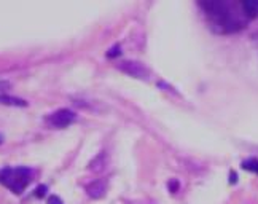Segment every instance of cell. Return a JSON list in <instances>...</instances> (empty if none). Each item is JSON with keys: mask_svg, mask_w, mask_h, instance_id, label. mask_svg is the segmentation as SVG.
Masks as SVG:
<instances>
[{"mask_svg": "<svg viewBox=\"0 0 258 204\" xmlns=\"http://www.w3.org/2000/svg\"><path fill=\"white\" fill-rule=\"evenodd\" d=\"M86 191H88V195L91 198H101V196H104V193H105V183L102 180L91 182L89 185H86Z\"/></svg>", "mask_w": 258, "mask_h": 204, "instance_id": "8992f818", "label": "cell"}, {"mask_svg": "<svg viewBox=\"0 0 258 204\" xmlns=\"http://www.w3.org/2000/svg\"><path fill=\"white\" fill-rule=\"evenodd\" d=\"M200 7L206 18L209 19V23L217 32L222 34H231L244 29L245 23L249 21L241 8V2L234 7L230 2L225 0H209V2H201Z\"/></svg>", "mask_w": 258, "mask_h": 204, "instance_id": "6da1fadb", "label": "cell"}, {"mask_svg": "<svg viewBox=\"0 0 258 204\" xmlns=\"http://www.w3.org/2000/svg\"><path fill=\"white\" fill-rule=\"evenodd\" d=\"M241 8H242V13L247 19L258 18V0H242Z\"/></svg>", "mask_w": 258, "mask_h": 204, "instance_id": "5b68a950", "label": "cell"}, {"mask_svg": "<svg viewBox=\"0 0 258 204\" xmlns=\"http://www.w3.org/2000/svg\"><path fill=\"white\" fill-rule=\"evenodd\" d=\"M2 141H4V138H2V135H0V144H2Z\"/></svg>", "mask_w": 258, "mask_h": 204, "instance_id": "8fae6325", "label": "cell"}, {"mask_svg": "<svg viewBox=\"0 0 258 204\" xmlns=\"http://www.w3.org/2000/svg\"><path fill=\"white\" fill-rule=\"evenodd\" d=\"M45 120L49 126H51V128L64 129L77 120V113L74 110H69V109H59L53 113H49Z\"/></svg>", "mask_w": 258, "mask_h": 204, "instance_id": "3957f363", "label": "cell"}, {"mask_svg": "<svg viewBox=\"0 0 258 204\" xmlns=\"http://www.w3.org/2000/svg\"><path fill=\"white\" fill-rule=\"evenodd\" d=\"M0 104H7V105H15V107H26L27 102L21 98H15V96H10L7 93H0Z\"/></svg>", "mask_w": 258, "mask_h": 204, "instance_id": "52a82bcc", "label": "cell"}, {"mask_svg": "<svg viewBox=\"0 0 258 204\" xmlns=\"http://www.w3.org/2000/svg\"><path fill=\"white\" fill-rule=\"evenodd\" d=\"M242 168H244V169H249V171H253V172H256V174H258V161H256V160L244 161Z\"/></svg>", "mask_w": 258, "mask_h": 204, "instance_id": "ba28073f", "label": "cell"}, {"mask_svg": "<svg viewBox=\"0 0 258 204\" xmlns=\"http://www.w3.org/2000/svg\"><path fill=\"white\" fill-rule=\"evenodd\" d=\"M45 191H46V187H45V185H40V187L37 188V193H35V195H37V196H42V195H45Z\"/></svg>", "mask_w": 258, "mask_h": 204, "instance_id": "30bf717a", "label": "cell"}, {"mask_svg": "<svg viewBox=\"0 0 258 204\" xmlns=\"http://www.w3.org/2000/svg\"><path fill=\"white\" fill-rule=\"evenodd\" d=\"M34 179V171L27 166H7L0 169V183L7 187L15 195H21V193L31 185Z\"/></svg>", "mask_w": 258, "mask_h": 204, "instance_id": "7a4b0ae2", "label": "cell"}, {"mask_svg": "<svg viewBox=\"0 0 258 204\" xmlns=\"http://www.w3.org/2000/svg\"><path fill=\"white\" fill-rule=\"evenodd\" d=\"M48 204H64V201L56 195H51L48 198Z\"/></svg>", "mask_w": 258, "mask_h": 204, "instance_id": "9c48e42d", "label": "cell"}, {"mask_svg": "<svg viewBox=\"0 0 258 204\" xmlns=\"http://www.w3.org/2000/svg\"><path fill=\"white\" fill-rule=\"evenodd\" d=\"M118 67H120L123 72H126L127 75L137 77V79H142V80L148 79V75H150V72H148L147 67H144L141 62H136V61H124Z\"/></svg>", "mask_w": 258, "mask_h": 204, "instance_id": "277c9868", "label": "cell"}]
</instances>
